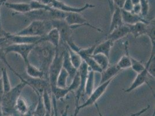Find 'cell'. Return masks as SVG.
Listing matches in <instances>:
<instances>
[{
    "mask_svg": "<svg viewBox=\"0 0 155 116\" xmlns=\"http://www.w3.org/2000/svg\"><path fill=\"white\" fill-rule=\"evenodd\" d=\"M56 49L49 43L39 41L34 48V52L38 63L39 69L44 71L48 80V71L54 59Z\"/></svg>",
    "mask_w": 155,
    "mask_h": 116,
    "instance_id": "cell-1",
    "label": "cell"
},
{
    "mask_svg": "<svg viewBox=\"0 0 155 116\" xmlns=\"http://www.w3.org/2000/svg\"><path fill=\"white\" fill-rule=\"evenodd\" d=\"M27 85L26 80L21 81L11 90L4 94L1 98V104L4 116H8L12 114L15 109V104L17 99L21 96V94L24 88Z\"/></svg>",
    "mask_w": 155,
    "mask_h": 116,
    "instance_id": "cell-2",
    "label": "cell"
},
{
    "mask_svg": "<svg viewBox=\"0 0 155 116\" xmlns=\"http://www.w3.org/2000/svg\"><path fill=\"white\" fill-rule=\"evenodd\" d=\"M52 28L51 21H31L30 25L16 32L17 34L30 37H44Z\"/></svg>",
    "mask_w": 155,
    "mask_h": 116,
    "instance_id": "cell-3",
    "label": "cell"
},
{
    "mask_svg": "<svg viewBox=\"0 0 155 116\" xmlns=\"http://www.w3.org/2000/svg\"><path fill=\"white\" fill-rule=\"evenodd\" d=\"M64 51H60L59 47L56 49L54 57L49 67L48 71V81L50 84L51 90H53L56 87L57 78L62 68Z\"/></svg>",
    "mask_w": 155,
    "mask_h": 116,
    "instance_id": "cell-4",
    "label": "cell"
},
{
    "mask_svg": "<svg viewBox=\"0 0 155 116\" xmlns=\"http://www.w3.org/2000/svg\"><path fill=\"white\" fill-rule=\"evenodd\" d=\"M113 80L114 79L110 80L103 84H100L98 87L94 89V90L91 94V95L89 97V98L84 103H83L81 105H79L77 107H76L74 116H77L78 112L80 110L89 107L96 104L97 101L102 97L104 94L106 92L107 89L109 87L110 84L112 83Z\"/></svg>",
    "mask_w": 155,
    "mask_h": 116,
    "instance_id": "cell-5",
    "label": "cell"
},
{
    "mask_svg": "<svg viewBox=\"0 0 155 116\" xmlns=\"http://www.w3.org/2000/svg\"><path fill=\"white\" fill-rule=\"evenodd\" d=\"M26 18L31 22L34 20L38 21H51L52 20L58 19V10L52 7L51 11L46 10H31L27 13L23 14Z\"/></svg>",
    "mask_w": 155,
    "mask_h": 116,
    "instance_id": "cell-6",
    "label": "cell"
},
{
    "mask_svg": "<svg viewBox=\"0 0 155 116\" xmlns=\"http://www.w3.org/2000/svg\"><path fill=\"white\" fill-rule=\"evenodd\" d=\"M37 44H12L9 45L4 48V51L7 54L9 53H15L19 55L23 59L25 64L28 63L29 56L31 54L34 48Z\"/></svg>",
    "mask_w": 155,
    "mask_h": 116,
    "instance_id": "cell-7",
    "label": "cell"
},
{
    "mask_svg": "<svg viewBox=\"0 0 155 116\" xmlns=\"http://www.w3.org/2000/svg\"><path fill=\"white\" fill-rule=\"evenodd\" d=\"M64 20L69 26H72L75 29L82 26H87L97 30V32H102V30L100 28L92 25L80 13H67Z\"/></svg>",
    "mask_w": 155,
    "mask_h": 116,
    "instance_id": "cell-8",
    "label": "cell"
},
{
    "mask_svg": "<svg viewBox=\"0 0 155 116\" xmlns=\"http://www.w3.org/2000/svg\"><path fill=\"white\" fill-rule=\"evenodd\" d=\"M52 27L57 29L60 32V39L66 44L69 41L72 39L71 36L74 27L69 26L64 20L55 19L51 21Z\"/></svg>",
    "mask_w": 155,
    "mask_h": 116,
    "instance_id": "cell-9",
    "label": "cell"
},
{
    "mask_svg": "<svg viewBox=\"0 0 155 116\" xmlns=\"http://www.w3.org/2000/svg\"><path fill=\"white\" fill-rule=\"evenodd\" d=\"M27 85L30 86L38 96L42 95L45 90H51L49 81L45 78H35L27 76L25 78Z\"/></svg>",
    "mask_w": 155,
    "mask_h": 116,
    "instance_id": "cell-10",
    "label": "cell"
},
{
    "mask_svg": "<svg viewBox=\"0 0 155 116\" xmlns=\"http://www.w3.org/2000/svg\"><path fill=\"white\" fill-rule=\"evenodd\" d=\"M51 6L55 9H57L61 11L65 12V13L74 12V13H80L88 9H91V8H93L95 7L94 5L88 4V3L86 4L84 7H71V6L66 4L64 2H63L61 1H59V0H52Z\"/></svg>",
    "mask_w": 155,
    "mask_h": 116,
    "instance_id": "cell-11",
    "label": "cell"
},
{
    "mask_svg": "<svg viewBox=\"0 0 155 116\" xmlns=\"http://www.w3.org/2000/svg\"><path fill=\"white\" fill-rule=\"evenodd\" d=\"M78 72L79 75L80 77V85L77 90H76V101H75V104L76 107L79 106V102L81 95L84 93V87H85V83L86 81L87 76L89 72V67L86 65L84 62L83 61L82 65L79 67L78 70Z\"/></svg>",
    "mask_w": 155,
    "mask_h": 116,
    "instance_id": "cell-12",
    "label": "cell"
},
{
    "mask_svg": "<svg viewBox=\"0 0 155 116\" xmlns=\"http://www.w3.org/2000/svg\"><path fill=\"white\" fill-rule=\"evenodd\" d=\"M149 78H152L148 73V69H147V66L145 65V69L143 71L138 73L136 78L132 83V84L130 85L129 87L124 90L125 93H130L132 92L133 90H136L141 86L143 84H147L148 85L149 87L150 88V90L153 91V90L150 87V84H149Z\"/></svg>",
    "mask_w": 155,
    "mask_h": 116,
    "instance_id": "cell-13",
    "label": "cell"
},
{
    "mask_svg": "<svg viewBox=\"0 0 155 116\" xmlns=\"http://www.w3.org/2000/svg\"><path fill=\"white\" fill-rule=\"evenodd\" d=\"M129 34H130L129 27L128 25L124 24L122 26L115 29L112 32H108L107 39H110L114 43L116 41L122 39Z\"/></svg>",
    "mask_w": 155,
    "mask_h": 116,
    "instance_id": "cell-14",
    "label": "cell"
},
{
    "mask_svg": "<svg viewBox=\"0 0 155 116\" xmlns=\"http://www.w3.org/2000/svg\"><path fill=\"white\" fill-rule=\"evenodd\" d=\"M123 23L125 25H134L138 22H144L146 23H149V21L145 19L140 15H136L131 12H127L121 9Z\"/></svg>",
    "mask_w": 155,
    "mask_h": 116,
    "instance_id": "cell-15",
    "label": "cell"
},
{
    "mask_svg": "<svg viewBox=\"0 0 155 116\" xmlns=\"http://www.w3.org/2000/svg\"><path fill=\"white\" fill-rule=\"evenodd\" d=\"M60 41V35L58 30L54 27H52L44 37H42L39 41L48 42L57 49L59 47Z\"/></svg>",
    "mask_w": 155,
    "mask_h": 116,
    "instance_id": "cell-16",
    "label": "cell"
},
{
    "mask_svg": "<svg viewBox=\"0 0 155 116\" xmlns=\"http://www.w3.org/2000/svg\"><path fill=\"white\" fill-rule=\"evenodd\" d=\"M4 5L8 9H11L14 11L15 12V14L16 13L25 14L31 11L29 3L5 2Z\"/></svg>",
    "mask_w": 155,
    "mask_h": 116,
    "instance_id": "cell-17",
    "label": "cell"
},
{
    "mask_svg": "<svg viewBox=\"0 0 155 116\" xmlns=\"http://www.w3.org/2000/svg\"><path fill=\"white\" fill-rule=\"evenodd\" d=\"M121 70L117 67L116 65L109 66L107 68L104 70L101 74V80L100 84H103L107 81L114 79L116 75L120 73Z\"/></svg>",
    "mask_w": 155,
    "mask_h": 116,
    "instance_id": "cell-18",
    "label": "cell"
},
{
    "mask_svg": "<svg viewBox=\"0 0 155 116\" xmlns=\"http://www.w3.org/2000/svg\"><path fill=\"white\" fill-rule=\"evenodd\" d=\"M25 66L27 76L35 78H45L48 80L44 72L39 69L37 66L33 65L30 62L27 63Z\"/></svg>",
    "mask_w": 155,
    "mask_h": 116,
    "instance_id": "cell-19",
    "label": "cell"
},
{
    "mask_svg": "<svg viewBox=\"0 0 155 116\" xmlns=\"http://www.w3.org/2000/svg\"><path fill=\"white\" fill-rule=\"evenodd\" d=\"M123 25H124V23L122 19V16L121 9L119 7H116L115 8V9L112 15L109 32H112L115 29L122 26Z\"/></svg>",
    "mask_w": 155,
    "mask_h": 116,
    "instance_id": "cell-20",
    "label": "cell"
},
{
    "mask_svg": "<svg viewBox=\"0 0 155 116\" xmlns=\"http://www.w3.org/2000/svg\"><path fill=\"white\" fill-rule=\"evenodd\" d=\"M62 67L67 71V73L69 74V77L71 78V80L74 78L77 73L78 70L74 67V66L71 63L67 48L65 49L63 53Z\"/></svg>",
    "mask_w": 155,
    "mask_h": 116,
    "instance_id": "cell-21",
    "label": "cell"
},
{
    "mask_svg": "<svg viewBox=\"0 0 155 116\" xmlns=\"http://www.w3.org/2000/svg\"><path fill=\"white\" fill-rule=\"evenodd\" d=\"M148 23L144 22H138L136 24L128 25L130 29V34H133L134 38H138L143 35H146Z\"/></svg>",
    "mask_w": 155,
    "mask_h": 116,
    "instance_id": "cell-22",
    "label": "cell"
},
{
    "mask_svg": "<svg viewBox=\"0 0 155 116\" xmlns=\"http://www.w3.org/2000/svg\"><path fill=\"white\" fill-rule=\"evenodd\" d=\"M114 44V43L110 39H106L105 41L99 44L98 45H96L93 54L101 53L110 58V52Z\"/></svg>",
    "mask_w": 155,
    "mask_h": 116,
    "instance_id": "cell-23",
    "label": "cell"
},
{
    "mask_svg": "<svg viewBox=\"0 0 155 116\" xmlns=\"http://www.w3.org/2000/svg\"><path fill=\"white\" fill-rule=\"evenodd\" d=\"M125 54L123 55L119 59V62L117 63L116 65L121 70H124L131 68V59L130 55L128 49V42L127 41L125 43Z\"/></svg>",
    "mask_w": 155,
    "mask_h": 116,
    "instance_id": "cell-24",
    "label": "cell"
},
{
    "mask_svg": "<svg viewBox=\"0 0 155 116\" xmlns=\"http://www.w3.org/2000/svg\"><path fill=\"white\" fill-rule=\"evenodd\" d=\"M94 73L89 68V72L86 78L85 87H84V94L89 97L91 94L94 90Z\"/></svg>",
    "mask_w": 155,
    "mask_h": 116,
    "instance_id": "cell-25",
    "label": "cell"
},
{
    "mask_svg": "<svg viewBox=\"0 0 155 116\" xmlns=\"http://www.w3.org/2000/svg\"><path fill=\"white\" fill-rule=\"evenodd\" d=\"M15 109L16 110L21 116L26 115L30 112V107L23 97H19L15 104Z\"/></svg>",
    "mask_w": 155,
    "mask_h": 116,
    "instance_id": "cell-26",
    "label": "cell"
},
{
    "mask_svg": "<svg viewBox=\"0 0 155 116\" xmlns=\"http://www.w3.org/2000/svg\"><path fill=\"white\" fill-rule=\"evenodd\" d=\"M66 48L68 52L69 57L70 59L72 64L77 70H78V69L79 68V67L83 62L82 59L78 53L72 50L68 45H66Z\"/></svg>",
    "mask_w": 155,
    "mask_h": 116,
    "instance_id": "cell-27",
    "label": "cell"
},
{
    "mask_svg": "<svg viewBox=\"0 0 155 116\" xmlns=\"http://www.w3.org/2000/svg\"><path fill=\"white\" fill-rule=\"evenodd\" d=\"M91 57L95 60L97 65L102 69V70H105L109 66L110 60L109 58L103 54L97 53L93 54L91 55Z\"/></svg>",
    "mask_w": 155,
    "mask_h": 116,
    "instance_id": "cell-28",
    "label": "cell"
},
{
    "mask_svg": "<svg viewBox=\"0 0 155 116\" xmlns=\"http://www.w3.org/2000/svg\"><path fill=\"white\" fill-rule=\"evenodd\" d=\"M69 78V74L67 71L61 68L58 74L56 80V87L60 88H65L67 87V80Z\"/></svg>",
    "mask_w": 155,
    "mask_h": 116,
    "instance_id": "cell-29",
    "label": "cell"
},
{
    "mask_svg": "<svg viewBox=\"0 0 155 116\" xmlns=\"http://www.w3.org/2000/svg\"><path fill=\"white\" fill-rule=\"evenodd\" d=\"M146 35L148 36L152 45V51L155 52V19L152 20L149 22L147 25V30Z\"/></svg>",
    "mask_w": 155,
    "mask_h": 116,
    "instance_id": "cell-30",
    "label": "cell"
},
{
    "mask_svg": "<svg viewBox=\"0 0 155 116\" xmlns=\"http://www.w3.org/2000/svg\"><path fill=\"white\" fill-rule=\"evenodd\" d=\"M7 54L5 53V52L4 51V49L0 48V60L2 61L5 65H6L7 67L12 73H13L14 74H15L19 78L20 81H25V78H23V77H22L15 69H13V68L12 67V66L9 64V63L8 62V59H7Z\"/></svg>",
    "mask_w": 155,
    "mask_h": 116,
    "instance_id": "cell-31",
    "label": "cell"
},
{
    "mask_svg": "<svg viewBox=\"0 0 155 116\" xmlns=\"http://www.w3.org/2000/svg\"><path fill=\"white\" fill-rule=\"evenodd\" d=\"M50 92L51 91L49 90H44L42 95V98L43 103L44 104L45 107L46 111L50 113H52L53 104L51 97L50 95Z\"/></svg>",
    "mask_w": 155,
    "mask_h": 116,
    "instance_id": "cell-32",
    "label": "cell"
},
{
    "mask_svg": "<svg viewBox=\"0 0 155 116\" xmlns=\"http://www.w3.org/2000/svg\"><path fill=\"white\" fill-rule=\"evenodd\" d=\"M1 72H2L1 78L2 81V84H3L4 94L11 90V89L12 88V86H11L10 80L9 78L8 73L7 72V68L2 67L1 69Z\"/></svg>",
    "mask_w": 155,
    "mask_h": 116,
    "instance_id": "cell-33",
    "label": "cell"
},
{
    "mask_svg": "<svg viewBox=\"0 0 155 116\" xmlns=\"http://www.w3.org/2000/svg\"><path fill=\"white\" fill-rule=\"evenodd\" d=\"M131 59V68L137 74L143 71L145 69V65H143L141 62L137 60L136 59L130 56Z\"/></svg>",
    "mask_w": 155,
    "mask_h": 116,
    "instance_id": "cell-34",
    "label": "cell"
},
{
    "mask_svg": "<svg viewBox=\"0 0 155 116\" xmlns=\"http://www.w3.org/2000/svg\"><path fill=\"white\" fill-rule=\"evenodd\" d=\"M31 7V10H46L51 11L52 9V7L51 5H45L42 3L38 2L35 0H32L29 3Z\"/></svg>",
    "mask_w": 155,
    "mask_h": 116,
    "instance_id": "cell-35",
    "label": "cell"
},
{
    "mask_svg": "<svg viewBox=\"0 0 155 116\" xmlns=\"http://www.w3.org/2000/svg\"><path fill=\"white\" fill-rule=\"evenodd\" d=\"M38 102L35 107V109L34 111V113L39 116H44L46 111L44 104L43 103L42 95L38 96Z\"/></svg>",
    "mask_w": 155,
    "mask_h": 116,
    "instance_id": "cell-36",
    "label": "cell"
},
{
    "mask_svg": "<svg viewBox=\"0 0 155 116\" xmlns=\"http://www.w3.org/2000/svg\"><path fill=\"white\" fill-rule=\"evenodd\" d=\"M141 11V15L143 18L147 16L149 13V4L148 0H140V2Z\"/></svg>",
    "mask_w": 155,
    "mask_h": 116,
    "instance_id": "cell-37",
    "label": "cell"
},
{
    "mask_svg": "<svg viewBox=\"0 0 155 116\" xmlns=\"http://www.w3.org/2000/svg\"><path fill=\"white\" fill-rule=\"evenodd\" d=\"M133 6L134 5L131 3V0H126L122 9L124 11H126L127 12H131L133 10Z\"/></svg>",
    "mask_w": 155,
    "mask_h": 116,
    "instance_id": "cell-38",
    "label": "cell"
},
{
    "mask_svg": "<svg viewBox=\"0 0 155 116\" xmlns=\"http://www.w3.org/2000/svg\"><path fill=\"white\" fill-rule=\"evenodd\" d=\"M141 8L140 4H137V5H135L133 6L131 12L136 14V15H141Z\"/></svg>",
    "mask_w": 155,
    "mask_h": 116,
    "instance_id": "cell-39",
    "label": "cell"
},
{
    "mask_svg": "<svg viewBox=\"0 0 155 116\" xmlns=\"http://www.w3.org/2000/svg\"><path fill=\"white\" fill-rule=\"evenodd\" d=\"M8 34V32H7L5 30H4V29H3V27L2 26L1 20H0V38L5 37Z\"/></svg>",
    "mask_w": 155,
    "mask_h": 116,
    "instance_id": "cell-40",
    "label": "cell"
},
{
    "mask_svg": "<svg viewBox=\"0 0 155 116\" xmlns=\"http://www.w3.org/2000/svg\"><path fill=\"white\" fill-rule=\"evenodd\" d=\"M125 1L126 0H113L114 2L116 4V7H119L120 9L122 8Z\"/></svg>",
    "mask_w": 155,
    "mask_h": 116,
    "instance_id": "cell-41",
    "label": "cell"
},
{
    "mask_svg": "<svg viewBox=\"0 0 155 116\" xmlns=\"http://www.w3.org/2000/svg\"><path fill=\"white\" fill-rule=\"evenodd\" d=\"M35 1L48 5H51L52 1V0H35Z\"/></svg>",
    "mask_w": 155,
    "mask_h": 116,
    "instance_id": "cell-42",
    "label": "cell"
},
{
    "mask_svg": "<svg viewBox=\"0 0 155 116\" xmlns=\"http://www.w3.org/2000/svg\"><path fill=\"white\" fill-rule=\"evenodd\" d=\"M3 95H4V87H3L2 78H0V98L2 97Z\"/></svg>",
    "mask_w": 155,
    "mask_h": 116,
    "instance_id": "cell-43",
    "label": "cell"
},
{
    "mask_svg": "<svg viewBox=\"0 0 155 116\" xmlns=\"http://www.w3.org/2000/svg\"><path fill=\"white\" fill-rule=\"evenodd\" d=\"M150 107V106H147V107H145V108H143V109H142V110H141L140 111H138V113L137 114H136V116H141V114H142L143 113H144L145 112H146L148 109Z\"/></svg>",
    "mask_w": 155,
    "mask_h": 116,
    "instance_id": "cell-44",
    "label": "cell"
},
{
    "mask_svg": "<svg viewBox=\"0 0 155 116\" xmlns=\"http://www.w3.org/2000/svg\"><path fill=\"white\" fill-rule=\"evenodd\" d=\"M96 104V108H97V111H98V114H99V116H103L102 115V114H101V111H100V110H99V108H98V105H97V103H96L95 104ZM138 113V112H136L135 113H133V114H130L129 116H136V114H137Z\"/></svg>",
    "mask_w": 155,
    "mask_h": 116,
    "instance_id": "cell-45",
    "label": "cell"
},
{
    "mask_svg": "<svg viewBox=\"0 0 155 116\" xmlns=\"http://www.w3.org/2000/svg\"><path fill=\"white\" fill-rule=\"evenodd\" d=\"M131 1L133 5L140 4V0H131Z\"/></svg>",
    "mask_w": 155,
    "mask_h": 116,
    "instance_id": "cell-46",
    "label": "cell"
},
{
    "mask_svg": "<svg viewBox=\"0 0 155 116\" xmlns=\"http://www.w3.org/2000/svg\"><path fill=\"white\" fill-rule=\"evenodd\" d=\"M1 98H0V116H4V114H3V111H2L1 104Z\"/></svg>",
    "mask_w": 155,
    "mask_h": 116,
    "instance_id": "cell-47",
    "label": "cell"
},
{
    "mask_svg": "<svg viewBox=\"0 0 155 116\" xmlns=\"http://www.w3.org/2000/svg\"><path fill=\"white\" fill-rule=\"evenodd\" d=\"M7 0H0V8L1 6L5 4V2H7Z\"/></svg>",
    "mask_w": 155,
    "mask_h": 116,
    "instance_id": "cell-48",
    "label": "cell"
},
{
    "mask_svg": "<svg viewBox=\"0 0 155 116\" xmlns=\"http://www.w3.org/2000/svg\"><path fill=\"white\" fill-rule=\"evenodd\" d=\"M32 116H39L38 115H37V114H34V113H33L32 114Z\"/></svg>",
    "mask_w": 155,
    "mask_h": 116,
    "instance_id": "cell-49",
    "label": "cell"
},
{
    "mask_svg": "<svg viewBox=\"0 0 155 116\" xmlns=\"http://www.w3.org/2000/svg\"><path fill=\"white\" fill-rule=\"evenodd\" d=\"M152 116H155V111L153 112V114H152Z\"/></svg>",
    "mask_w": 155,
    "mask_h": 116,
    "instance_id": "cell-50",
    "label": "cell"
},
{
    "mask_svg": "<svg viewBox=\"0 0 155 116\" xmlns=\"http://www.w3.org/2000/svg\"><path fill=\"white\" fill-rule=\"evenodd\" d=\"M12 116V114H10V115H8V116Z\"/></svg>",
    "mask_w": 155,
    "mask_h": 116,
    "instance_id": "cell-51",
    "label": "cell"
},
{
    "mask_svg": "<svg viewBox=\"0 0 155 116\" xmlns=\"http://www.w3.org/2000/svg\"><path fill=\"white\" fill-rule=\"evenodd\" d=\"M0 20H1V13H0Z\"/></svg>",
    "mask_w": 155,
    "mask_h": 116,
    "instance_id": "cell-52",
    "label": "cell"
}]
</instances>
